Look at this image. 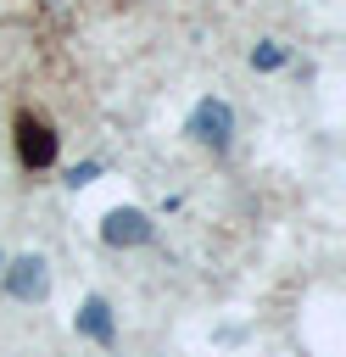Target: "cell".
Here are the masks:
<instances>
[{
	"instance_id": "6da1fadb",
	"label": "cell",
	"mask_w": 346,
	"mask_h": 357,
	"mask_svg": "<svg viewBox=\"0 0 346 357\" xmlns=\"http://www.w3.org/2000/svg\"><path fill=\"white\" fill-rule=\"evenodd\" d=\"M190 139H195V145L223 151V145L234 139V106H229V100H218V95H206V100L190 112Z\"/></svg>"
},
{
	"instance_id": "7a4b0ae2",
	"label": "cell",
	"mask_w": 346,
	"mask_h": 357,
	"mask_svg": "<svg viewBox=\"0 0 346 357\" xmlns=\"http://www.w3.org/2000/svg\"><path fill=\"white\" fill-rule=\"evenodd\" d=\"M151 234H156V223H151V212H140V206H112L106 218H100V240L106 245H151Z\"/></svg>"
},
{
	"instance_id": "3957f363",
	"label": "cell",
	"mask_w": 346,
	"mask_h": 357,
	"mask_svg": "<svg viewBox=\"0 0 346 357\" xmlns=\"http://www.w3.org/2000/svg\"><path fill=\"white\" fill-rule=\"evenodd\" d=\"M0 279H6V290H11L17 301H45V290H50L45 257H17V262L0 268Z\"/></svg>"
},
{
	"instance_id": "277c9868",
	"label": "cell",
	"mask_w": 346,
	"mask_h": 357,
	"mask_svg": "<svg viewBox=\"0 0 346 357\" xmlns=\"http://www.w3.org/2000/svg\"><path fill=\"white\" fill-rule=\"evenodd\" d=\"M17 151H22L28 167H50V162H56V134H50V123L22 117V123H17Z\"/></svg>"
},
{
	"instance_id": "5b68a950",
	"label": "cell",
	"mask_w": 346,
	"mask_h": 357,
	"mask_svg": "<svg viewBox=\"0 0 346 357\" xmlns=\"http://www.w3.org/2000/svg\"><path fill=\"white\" fill-rule=\"evenodd\" d=\"M73 329H78L84 340H95V346H112V340H117V318H112V307H106L100 296H89V301L78 307Z\"/></svg>"
},
{
	"instance_id": "8992f818",
	"label": "cell",
	"mask_w": 346,
	"mask_h": 357,
	"mask_svg": "<svg viewBox=\"0 0 346 357\" xmlns=\"http://www.w3.org/2000/svg\"><path fill=\"white\" fill-rule=\"evenodd\" d=\"M251 67H262V73L285 67V45H273V39H268V45H257V50H251Z\"/></svg>"
},
{
	"instance_id": "52a82bcc",
	"label": "cell",
	"mask_w": 346,
	"mask_h": 357,
	"mask_svg": "<svg viewBox=\"0 0 346 357\" xmlns=\"http://www.w3.org/2000/svg\"><path fill=\"white\" fill-rule=\"evenodd\" d=\"M95 173H100V162H84V167H73V184H89Z\"/></svg>"
},
{
	"instance_id": "ba28073f",
	"label": "cell",
	"mask_w": 346,
	"mask_h": 357,
	"mask_svg": "<svg viewBox=\"0 0 346 357\" xmlns=\"http://www.w3.org/2000/svg\"><path fill=\"white\" fill-rule=\"evenodd\" d=\"M0 268H6V251H0Z\"/></svg>"
}]
</instances>
